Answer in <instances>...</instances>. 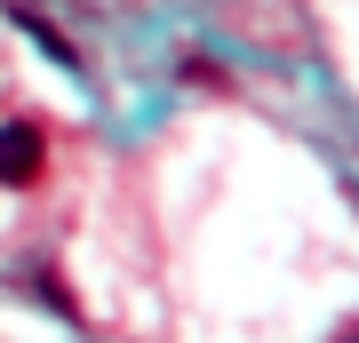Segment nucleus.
<instances>
[{"instance_id":"f257e3e1","label":"nucleus","mask_w":359,"mask_h":343,"mask_svg":"<svg viewBox=\"0 0 359 343\" xmlns=\"http://www.w3.org/2000/svg\"><path fill=\"white\" fill-rule=\"evenodd\" d=\"M40 168H48V136H40V120H0V184L25 191V184H40Z\"/></svg>"},{"instance_id":"f03ea898","label":"nucleus","mask_w":359,"mask_h":343,"mask_svg":"<svg viewBox=\"0 0 359 343\" xmlns=\"http://www.w3.org/2000/svg\"><path fill=\"white\" fill-rule=\"evenodd\" d=\"M8 16H16V25H25V32H32V48H48L56 64H80V56H72V40H65V32H56V25H40V16H32V8H8Z\"/></svg>"}]
</instances>
